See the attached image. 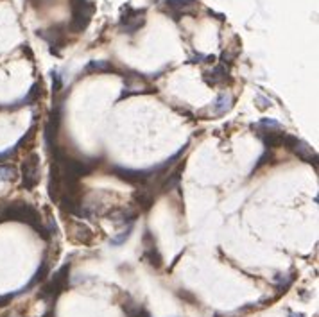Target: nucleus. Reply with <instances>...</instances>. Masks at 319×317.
<instances>
[{"label": "nucleus", "instance_id": "1", "mask_svg": "<svg viewBox=\"0 0 319 317\" xmlns=\"http://www.w3.org/2000/svg\"><path fill=\"white\" fill-rule=\"evenodd\" d=\"M2 220H13V222H24L29 224L32 229H36L42 224V215L38 213L34 206L24 201H15V203L5 204L0 210V222Z\"/></svg>", "mask_w": 319, "mask_h": 317}, {"label": "nucleus", "instance_id": "2", "mask_svg": "<svg viewBox=\"0 0 319 317\" xmlns=\"http://www.w3.org/2000/svg\"><path fill=\"white\" fill-rule=\"evenodd\" d=\"M20 176L24 190H34L36 188V185L40 183V156L36 152H31L22 161Z\"/></svg>", "mask_w": 319, "mask_h": 317}, {"label": "nucleus", "instance_id": "3", "mask_svg": "<svg viewBox=\"0 0 319 317\" xmlns=\"http://www.w3.org/2000/svg\"><path fill=\"white\" fill-rule=\"evenodd\" d=\"M68 278H70V265L65 264L59 270H56L52 276V280L49 281L47 285L42 289V297H47V299H56V297L61 294V292L67 289L68 285Z\"/></svg>", "mask_w": 319, "mask_h": 317}, {"label": "nucleus", "instance_id": "4", "mask_svg": "<svg viewBox=\"0 0 319 317\" xmlns=\"http://www.w3.org/2000/svg\"><path fill=\"white\" fill-rule=\"evenodd\" d=\"M283 147H285V149H289V151L293 152L294 156H298L299 160L307 161V163H314V165H318V154L314 152V149H312L307 142H303L301 138H298V136L285 135Z\"/></svg>", "mask_w": 319, "mask_h": 317}, {"label": "nucleus", "instance_id": "5", "mask_svg": "<svg viewBox=\"0 0 319 317\" xmlns=\"http://www.w3.org/2000/svg\"><path fill=\"white\" fill-rule=\"evenodd\" d=\"M111 174L122 181L129 183V185H140L144 187L149 179L154 177V172L151 171H135V169H124V167H111Z\"/></svg>", "mask_w": 319, "mask_h": 317}, {"label": "nucleus", "instance_id": "6", "mask_svg": "<svg viewBox=\"0 0 319 317\" xmlns=\"http://www.w3.org/2000/svg\"><path fill=\"white\" fill-rule=\"evenodd\" d=\"M144 258H146L149 264L154 267V269H160L163 265V260H162V255H160V249H158L156 245V239H154V235L146 229V233H144Z\"/></svg>", "mask_w": 319, "mask_h": 317}, {"label": "nucleus", "instance_id": "7", "mask_svg": "<svg viewBox=\"0 0 319 317\" xmlns=\"http://www.w3.org/2000/svg\"><path fill=\"white\" fill-rule=\"evenodd\" d=\"M108 215V220H111L113 224H119V226H133V222L138 217V212L131 208H113L106 213Z\"/></svg>", "mask_w": 319, "mask_h": 317}, {"label": "nucleus", "instance_id": "8", "mask_svg": "<svg viewBox=\"0 0 319 317\" xmlns=\"http://www.w3.org/2000/svg\"><path fill=\"white\" fill-rule=\"evenodd\" d=\"M285 129L282 131H266V133H256V136L262 140V144L266 147L276 149V147H283V140H285Z\"/></svg>", "mask_w": 319, "mask_h": 317}, {"label": "nucleus", "instance_id": "9", "mask_svg": "<svg viewBox=\"0 0 319 317\" xmlns=\"http://www.w3.org/2000/svg\"><path fill=\"white\" fill-rule=\"evenodd\" d=\"M133 201H135V204L140 210H149L152 206V203H154V195L151 192H147L146 188H140V190L135 192Z\"/></svg>", "mask_w": 319, "mask_h": 317}, {"label": "nucleus", "instance_id": "10", "mask_svg": "<svg viewBox=\"0 0 319 317\" xmlns=\"http://www.w3.org/2000/svg\"><path fill=\"white\" fill-rule=\"evenodd\" d=\"M231 106H233V99H231L228 94H221L219 97H217V100L214 102V106H212V113L214 115H224L228 113L231 109Z\"/></svg>", "mask_w": 319, "mask_h": 317}, {"label": "nucleus", "instance_id": "11", "mask_svg": "<svg viewBox=\"0 0 319 317\" xmlns=\"http://www.w3.org/2000/svg\"><path fill=\"white\" fill-rule=\"evenodd\" d=\"M181 171H183V165H178V169H176V171H172L171 174H169L167 179L162 183L163 192H171V190H174V188H178L179 179H181Z\"/></svg>", "mask_w": 319, "mask_h": 317}, {"label": "nucleus", "instance_id": "12", "mask_svg": "<svg viewBox=\"0 0 319 317\" xmlns=\"http://www.w3.org/2000/svg\"><path fill=\"white\" fill-rule=\"evenodd\" d=\"M16 177H18V171H16V167L9 165V163L0 165V181L13 183V181H16Z\"/></svg>", "mask_w": 319, "mask_h": 317}, {"label": "nucleus", "instance_id": "13", "mask_svg": "<svg viewBox=\"0 0 319 317\" xmlns=\"http://www.w3.org/2000/svg\"><path fill=\"white\" fill-rule=\"evenodd\" d=\"M50 272V265H49V262H43L40 267H38V270H36V274H34V278L31 280V283L24 289V291H29V287H32V285H38L40 281H43L45 278H47V274Z\"/></svg>", "mask_w": 319, "mask_h": 317}, {"label": "nucleus", "instance_id": "14", "mask_svg": "<svg viewBox=\"0 0 319 317\" xmlns=\"http://www.w3.org/2000/svg\"><path fill=\"white\" fill-rule=\"evenodd\" d=\"M74 229H75V240L83 242V244H86V242L94 239V233L90 231V228H86L83 224H74Z\"/></svg>", "mask_w": 319, "mask_h": 317}, {"label": "nucleus", "instance_id": "15", "mask_svg": "<svg viewBox=\"0 0 319 317\" xmlns=\"http://www.w3.org/2000/svg\"><path fill=\"white\" fill-rule=\"evenodd\" d=\"M212 75H206V83L208 84H219V83H222V81H226V68L224 67H217L215 70H212Z\"/></svg>", "mask_w": 319, "mask_h": 317}, {"label": "nucleus", "instance_id": "16", "mask_svg": "<svg viewBox=\"0 0 319 317\" xmlns=\"http://www.w3.org/2000/svg\"><path fill=\"white\" fill-rule=\"evenodd\" d=\"M131 231H133V226H126V229H122L117 237L111 239V245H122L131 237Z\"/></svg>", "mask_w": 319, "mask_h": 317}, {"label": "nucleus", "instance_id": "17", "mask_svg": "<svg viewBox=\"0 0 319 317\" xmlns=\"http://www.w3.org/2000/svg\"><path fill=\"white\" fill-rule=\"evenodd\" d=\"M13 299V294H5V296H0V307H5L7 303H11Z\"/></svg>", "mask_w": 319, "mask_h": 317}, {"label": "nucleus", "instance_id": "18", "mask_svg": "<svg viewBox=\"0 0 319 317\" xmlns=\"http://www.w3.org/2000/svg\"><path fill=\"white\" fill-rule=\"evenodd\" d=\"M289 317H305L303 314H296V312H291L289 314Z\"/></svg>", "mask_w": 319, "mask_h": 317}, {"label": "nucleus", "instance_id": "19", "mask_svg": "<svg viewBox=\"0 0 319 317\" xmlns=\"http://www.w3.org/2000/svg\"><path fill=\"white\" fill-rule=\"evenodd\" d=\"M4 317H18L16 314H7V316H4Z\"/></svg>", "mask_w": 319, "mask_h": 317}, {"label": "nucleus", "instance_id": "20", "mask_svg": "<svg viewBox=\"0 0 319 317\" xmlns=\"http://www.w3.org/2000/svg\"><path fill=\"white\" fill-rule=\"evenodd\" d=\"M50 316H52V312H47L45 316H42V317H50Z\"/></svg>", "mask_w": 319, "mask_h": 317}]
</instances>
